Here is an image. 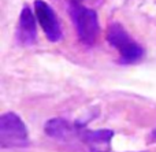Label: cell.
<instances>
[{
    "mask_svg": "<svg viewBox=\"0 0 156 152\" xmlns=\"http://www.w3.org/2000/svg\"><path fill=\"white\" fill-rule=\"evenodd\" d=\"M70 16L76 26L80 41L83 45H93L100 33L96 11L83 7L80 3H70Z\"/></svg>",
    "mask_w": 156,
    "mask_h": 152,
    "instance_id": "obj_1",
    "label": "cell"
},
{
    "mask_svg": "<svg viewBox=\"0 0 156 152\" xmlns=\"http://www.w3.org/2000/svg\"><path fill=\"white\" fill-rule=\"evenodd\" d=\"M45 132L48 133V136L54 137L58 140H70V137L73 136H80V130H78V126L70 125V122L62 119V118H55L47 122L45 125Z\"/></svg>",
    "mask_w": 156,
    "mask_h": 152,
    "instance_id": "obj_6",
    "label": "cell"
},
{
    "mask_svg": "<svg viewBox=\"0 0 156 152\" xmlns=\"http://www.w3.org/2000/svg\"><path fill=\"white\" fill-rule=\"evenodd\" d=\"M29 144V134L23 121L15 112H5L0 117V147L22 148Z\"/></svg>",
    "mask_w": 156,
    "mask_h": 152,
    "instance_id": "obj_2",
    "label": "cell"
},
{
    "mask_svg": "<svg viewBox=\"0 0 156 152\" xmlns=\"http://www.w3.org/2000/svg\"><path fill=\"white\" fill-rule=\"evenodd\" d=\"M34 15L49 41L55 43V41H59L62 38L60 22L58 19V15L55 14V11L52 10V7L48 3H45L44 0H36Z\"/></svg>",
    "mask_w": 156,
    "mask_h": 152,
    "instance_id": "obj_4",
    "label": "cell"
},
{
    "mask_svg": "<svg viewBox=\"0 0 156 152\" xmlns=\"http://www.w3.org/2000/svg\"><path fill=\"white\" fill-rule=\"evenodd\" d=\"M152 139H154L155 141H156V129H155L154 132H152Z\"/></svg>",
    "mask_w": 156,
    "mask_h": 152,
    "instance_id": "obj_8",
    "label": "cell"
},
{
    "mask_svg": "<svg viewBox=\"0 0 156 152\" xmlns=\"http://www.w3.org/2000/svg\"><path fill=\"white\" fill-rule=\"evenodd\" d=\"M81 0H70V3H80Z\"/></svg>",
    "mask_w": 156,
    "mask_h": 152,
    "instance_id": "obj_9",
    "label": "cell"
},
{
    "mask_svg": "<svg viewBox=\"0 0 156 152\" xmlns=\"http://www.w3.org/2000/svg\"><path fill=\"white\" fill-rule=\"evenodd\" d=\"M112 136L111 130H80V139L88 144H108Z\"/></svg>",
    "mask_w": 156,
    "mask_h": 152,
    "instance_id": "obj_7",
    "label": "cell"
},
{
    "mask_svg": "<svg viewBox=\"0 0 156 152\" xmlns=\"http://www.w3.org/2000/svg\"><path fill=\"white\" fill-rule=\"evenodd\" d=\"M16 36H18L19 43L23 45H32L36 43V38H37L36 15H33V11L27 5H25L21 11Z\"/></svg>",
    "mask_w": 156,
    "mask_h": 152,
    "instance_id": "obj_5",
    "label": "cell"
},
{
    "mask_svg": "<svg viewBox=\"0 0 156 152\" xmlns=\"http://www.w3.org/2000/svg\"><path fill=\"white\" fill-rule=\"evenodd\" d=\"M107 40L115 49H118L121 55L122 63H137L143 59L144 49L140 44H137L129 33L123 29V26L119 23H111L108 27Z\"/></svg>",
    "mask_w": 156,
    "mask_h": 152,
    "instance_id": "obj_3",
    "label": "cell"
}]
</instances>
